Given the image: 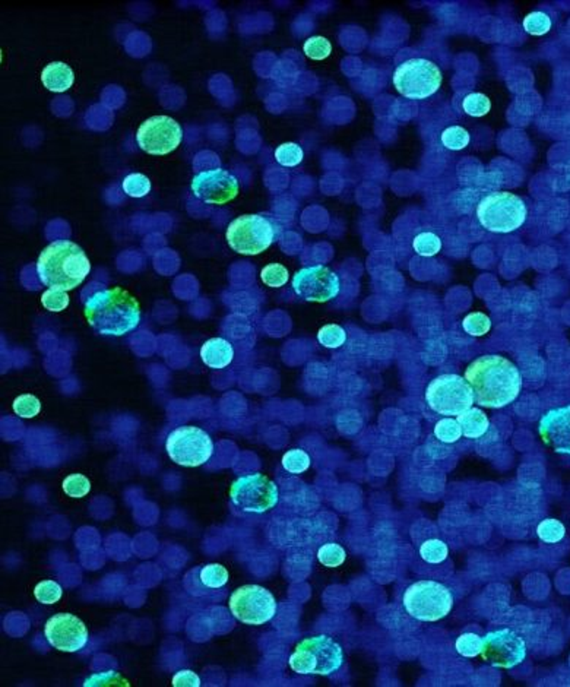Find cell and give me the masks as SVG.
Here are the masks:
<instances>
[{
    "mask_svg": "<svg viewBox=\"0 0 570 687\" xmlns=\"http://www.w3.org/2000/svg\"><path fill=\"white\" fill-rule=\"evenodd\" d=\"M475 403L484 408H503L520 396L522 374L506 357L488 354L478 357L465 370Z\"/></svg>",
    "mask_w": 570,
    "mask_h": 687,
    "instance_id": "6da1fadb",
    "label": "cell"
},
{
    "mask_svg": "<svg viewBox=\"0 0 570 687\" xmlns=\"http://www.w3.org/2000/svg\"><path fill=\"white\" fill-rule=\"evenodd\" d=\"M85 318L97 333L122 336L140 322V307L135 297L120 287L102 288L85 302Z\"/></svg>",
    "mask_w": 570,
    "mask_h": 687,
    "instance_id": "7a4b0ae2",
    "label": "cell"
},
{
    "mask_svg": "<svg viewBox=\"0 0 570 687\" xmlns=\"http://www.w3.org/2000/svg\"><path fill=\"white\" fill-rule=\"evenodd\" d=\"M35 271L46 287L71 291L86 278L91 262L80 246L62 239L50 243L42 252Z\"/></svg>",
    "mask_w": 570,
    "mask_h": 687,
    "instance_id": "3957f363",
    "label": "cell"
},
{
    "mask_svg": "<svg viewBox=\"0 0 570 687\" xmlns=\"http://www.w3.org/2000/svg\"><path fill=\"white\" fill-rule=\"evenodd\" d=\"M282 237V227L268 214H246L227 228L230 248L240 255H259Z\"/></svg>",
    "mask_w": 570,
    "mask_h": 687,
    "instance_id": "277c9868",
    "label": "cell"
},
{
    "mask_svg": "<svg viewBox=\"0 0 570 687\" xmlns=\"http://www.w3.org/2000/svg\"><path fill=\"white\" fill-rule=\"evenodd\" d=\"M344 663V652L328 634H316L307 638L295 646L290 657V667L299 674H316L331 676L338 671Z\"/></svg>",
    "mask_w": 570,
    "mask_h": 687,
    "instance_id": "5b68a950",
    "label": "cell"
},
{
    "mask_svg": "<svg viewBox=\"0 0 570 687\" xmlns=\"http://www.w3.org/2000/svg\"><path fill=\"white\" fill-rule=\"evenodd\" d=\"M526 205L522 198L511 192H495L477 206L480 224L491 231L506 235L520 228L526 219Z\"/></svg>",
    "mask_w": 570,
    "mask_h": 687,
    "instance_id": "8992f818",
    "label": "cell"
},
{
    "mask_svg": "<svg viewBox=\"0 0 570 687\" xmlns=\"http://www.w3.org/2000/svg\"><path fill=\"white\" fill-rule=\"evenodd\" d=\"M452 591L436 580H419L410 585L403 603L411 617L420 621H437L446 617L453 607Z\"/></svg>",
    "mask_w": 570,
    "mask_h": 687,
    "instance_id": "52a82bcc",
    "label": "cell"
},
{
    "mask_svg": "<svg viewBox=\"0 0 570 687\" xmlns=\"http://www.w3.org/2000/svg\"><path fill=\"white\" fill-rule=\"evenodd\" d=\"M429 407L445 417H458L475 403L471 385L459 374H440L425 391Z\"/></svg>",
    "mask_w": 570,
    "mask_h": 687,
    "instance_id": "ba28073f",
    "label": "cell"
},
{
    "mask_svg": "<svg viewBox=\"0 0 570 687\" xmlns=\"http://www.w3.org/2000/svg\"><path fill=\"white\" fill-rule=\"evenodd\" d=\"M165 449L173 462L187 468L203 465L214 453L211 436L196 425H181L168 434Z\"/></svg>",
    "mask_w": 570,
    "mask_h": 687,
    "instance_id": "9c48e42d",
    "label": "cell"
},
{
    "mask_svg": "<svg viewBox=\"0 0 570 687\" xmlns=\"http://www.w3.org/2000/svg\"><path fill=\"white\" fill-rule=\"evenodd\" d=\"M442 72L437 64L425 59H411L399 64L394 73V85L399 94L411 100H424L437 93L442 85Z\"/></svg>",
    "mask_w": 570,
    "mask_h": 687,
    "instance_id": "30bf717a",
    "label": "cell"
},
{
    "mask_svg": "<svg viewBox=\"0 0 570 687\" xmlns=\"http://www.w3.org/2000/svg\"><path fill=\"white\" fill-rule=\"evenodd\" d=\"M230 499L236 508L248 513H265L275 508L279 495L278 487L261 473L237 478L230 488Z\"/></svg>",
    "mask_w": 570,
    "mask_h": 687,
    "instance_id": "8fae6325",
    "label": "cell"
},
{
    "mask_svg": "<svg viewBox=\"0 0 570 687\" xmlns=\"http://www.w3.org/2000/svg\"><path fill=\"white\" fill-rule=\"evenodd\" d=\"M230 610L237 620L246 625L261 626L277 613L274 595L264 587L244 585L231 594Z\"/></svg>",
    "mask_w": 570,
    "mask_h": 687,
    "instance_id": "7c38bea8",
    "label": "cell"
},
{
    "mask_svg": "<svg viewBox=\"0 0 570 687\" xmlns=\"http://www.w3.org/2000/svg\"><path fill=\"white\" fill-rule=\"evenodd\" d=\"M293 290L306 302L327 303L340 294L341 282L332 269L315 265L297 272L293 278Z\"/></svg>",
    "mask_w": 570,
    "mask_h": 687,
    "instance_id": "4fadbf2b",
    "label": "cell"
},
{
    "mask_svg": "<svg viewBox=\"0 0 570 687\" xmlns=\"http://www.w3.org/2000/svg\"><path fill=\"white\" fill-rule=\"evenodd\" d=\"M481 657L493 667L513 668L525 659L526 643L511 629L488 632L483 639Z\"/></svg>",
    "mask_w": 570,
    "mask_h": 687,
    "instance_id": "5bb4252c",
    "label": "cell"
},
{
    "mask_svg": "<svg viewBox=\"0 0 570 687\" xmlns=\"http://www.w3.org/2000/svg\"><path fill=\"white\" fill-rule=\"evenodd\" d=\"M181 139L183 131L180 125L168 116H154L140 125L136 140L140 149L151 155H165L174 151Z\"/></svg>",
    "mask_w": 570,
    "mask_h": 687,
    "instance_id": "9a60e30c",
    "label": "cell"
},
{
    "mask_svg": "<svg viewBox=\"0 0 570 687\" xmlns=\"http://www.w3.org/2000/svg\"><path fill=\"white\" fill-rule=\"evenodd\" d=\"M44 634L48 643L63 652H77L88 642L84 621L71 613H59L47 620Z\"/></svg>",
    "mask_w": 570,
    "mask_h": 687,
    "instance_id": "2e32d148",
    "label": "cell"
},
{
    "mask_svg": "<svg viewBox=\"0 0 570 687\" xmlns=\"http://www.w3.org/2000/svg\"><path fill=\"white\" fill-rule=\"evenodd\" d=\"M195 198L208 205H224L239 193V178L227 170H212L196 174L192 180Z\"/></svg>",
    "mask_w": 570,
    "mask_h": 687,
    "instance_id": "e0dca14e",
    "label": "cell"
},
{
    "mask_svg": "<svg viewBox=\"0 0 570 687\" xmlns=\"http://www.w3.org/2000/svg\"><path fill=\"white\" fill-rule=\"evenodd\" d=\"M542 442L557 453L570 455V405L553 408L540 420Z\"/></svg>",
    "mask_w": 570,
    "mask_h": 687,
    "instance_id": "ac0fdd59",
    "label": "cell"
},
{
    "mask_svg": "<svg viewBox=\"0 0 570 687\" xmlns=\"http://www.w3.org/2000/svg\"><path fill=\"white\" fill-rule=\"evenodd\" d=\"M201 358L211 369H224L235 358V348L224 338H211L202 345Z\"/></svg>",
    "mask_w": 570,
    "mask_h": 687,
    "instance_id": "d6986e66",
    "label": "cell"
},
{
    "mask_svg": "<svg viewBox=\"0 0 570 687\" xmlns=\"http://www.w3.org/2000/svg\"><path fill=\"white\" fill-rule=\"evenodd\" d=\"M198 570V582H196V589L192 591V594L195 595H205L211 594L214 591H218L226 587V583L228 582V572L227 569L219 565V563H211L206 565Z\"/></svg>",
    "mask_w": 570,
    "mask_h": 687,
    "instance_id": "ffe728a7",
    "label": "cell"
},
{
    "mask_svg": "<svg viewBox=\"0 0 570 687\" xmlns=\"http://www.w3.org/2000/svg\"><path fill=\"white\" fill-rule=\"evenodd\" d=\"M42 81L44 86L53 93H64L68 91L75 81V75L71 66L62 62L48 63L42 73Z\"/></svg>",
    "mask_w": 570,
    "mask_h": 687,
    "instance_id": "44dd1931",
    "label": "cell"
},
{
    "mask_svg": "<svg viewBox=\"0 0 570 687\" xmlns=\"http://www.w3.org/2000/svg\"><path fill=\"white\" fill-rule=\"evenodd\" d=\"M457 420L462 429V434L466 439H480L488 432L490 427L488 417L480 408L471 407L470 410L459 414Z\"/></svg>",
    "mask_w": 570,
    "mask_h": 687,
    "instance_id": "7402d4cb",
    "label": "cell"
},
{
    "mask_svg": "<svg viewBox=\"0 0 570 687\" xmlns=\"http://www.w3.org/2000/svg\"><path fill=\"white\" fill-rule=\"evenodd\" d=\"M210 93L223 107H232L237 101V94L231 80L224 73L214 75L208 82Z\"/></svg>",
    "mask_w": 570,
    "mask_h": 687,
    "instance_id": "603a6c76",
    "label": "cell"
},
{
    "mask_svg": "<svg viewBox=\"0 0 570 687\" xmlns=\"http://www.w3.org/2000/svg\"><path fill=\"white\" fill-rule=\"evenodd\" d=\"M114 122V111L106 107L104 104H94L91 106L85 113V125L88 129L94 132H106L113 126Z\"/></svg>",
    "mask_w": 570,
    "mask_h": 687,
    "instance_id": "cb8c5ba5",
    "label": "cell"
},
{
    "mask_svg": "<svg viewBox=\"0 0 570 687\" xmlns=\"http://www.w3.org/2000/svg\"><path fill=\"white\" fill-rule=\"evenodd\" d=\"M125 50L129 56H132L135 59L145 57L152 50L151 37L144 31H132L126 37Z\"/></svg>",
    "mask_w": 570,
    "mask_h": 687,
    "instance_id": "d4e9b609",
    "label": "cell"
},
{
    "mask_svg": "<svg viewBox=\"0 0 570 687\" xmlns=\"http://www.w3.org/2000/svg\"><path fill=\"white\" fill-rule=\"evenodd\" d=\"M537 535L542 542L555 544L560 542L564 538L566 528L560 521L549 517V520H544L542 522L538 524Z\"/></svg>",
    "mask_w": 570,
    "mask_h": 687,
    "instance_id": "484cf974",
    "label": "cell"
},
{
    "mask_svg": "<svg viewBox=\"0 0 570 687\" xmlns=\"http://www.w3.org/2000/svg\"><path fill=\"white\" fill-rule=\"evenodd\" d=\"M123 192L131 198H144L151 192V181L140 173H132L125 177L122 183Z\"/></svg>",
    "mask_w": 570,
    "mask_h": 687,
    "instance_id": "4316f807",
    "label": "cell"
},
{
    "mask_svg": "<svg viewBox=\"0 0 570 687\" xmlns=\"http://www.w3.org/2000/svg\"><path fill=\"white\" fill-rule=\"evenodd\" d=\"M318 341L325 348H340L347 341V332L342 327L329 323V325H325L319 329Z\"/></svg>",
    "mask_w": 570,
    "mask_h": 687,
    "instance_id": "83f0119b",
    "label": "cell"
},
{
    "mask_svg": "<svg viewBox=\"0 0 570 687\" xmlns=\"http://www.w3.org/2000/svg\"><path fill=\"white\" fill-rule=\"evenodd\" d=\"M414 252L420 256L430 257L442 250V240L434 232H421L412 241Z\"/></svg>",
    "mask_w": 570,
    "mask_h": 687,
    "instance_id": "f1b7e54d",
    "label": "cell"
},
{
    "mask_svg": "<svg viewBox=\"0 0 570 687\" xmlns=\"http://www.w3.org/2000/svg\"><path fill=\"white\" fill-rule=\"evenodd\" d=\"M434 436L443 443H455L461 439L462 429L455 419H443L434 425Z\"/></svg>",
    "mask_w": 570,
    "mask_h": 687,
    "instance_id": "f546056e",
    "label": "cell"
},
{
    "mask_svg": "<svg viewBox=\"0 0 570 687\" xmlns=\"http://www.w3.org/2000/svg\"><path fill=\"white\" fill-rule=\"evenodd\" d=\"M282 466L291 474H302L309 470L310 457L303 449H290L282 457Z\"/></svg>",
    "mask_w": 570,
    "mask_h": 687,
    "instance_id": "4dcf8cb0",
    "label": "cell"
},
{
    "mask_svg": "<svg viewBox=\"0 0 570 687\" xmlns=\"http://www.w3.org/2000/svg\"><path fill=\"white\" fill-rule=\"evenodd\" d=\"M14 412L21 419H33L38 416L42 411V403L40 399L31 394H24L15 398L14 401Z\"/></svg>",
    "mask_w": 570,
    "mask_h": 687,
    "instance_id": "1f68e13d",
    "label": "cell"
},
{
    "mask_svg": "<svg viewBox=\"0 0 570 687\" xmlns=\"http://www.w3.org/2000/svg\"><path fill=\"white\" fill-rule=\"evenodd\" d=\"M160 102L167 110L177 111L185 106L186 93L183 88L177 85H165L160 91Z\"/></svg>",
    "mask_w": 570,
    "mask_h": 687,
    "instance_id": "d6a6232c",
    "label": "cell"
},
{
    "mask_svg": "<svg viewBox=\"0 0 570 687\" xmlns=\"http://www.w3.org/2000/svg\"><path fill=\"white\" fill-rule=\"evenodd\" d=\"M62 487L69 497L81 499L91 491V482L82 474H71L63 479Z\"/></svg>",
    "mask_w": 570,
    "mask_h": 687,
    "instance_id": "836d02e7",
    "label": "cell"
},
{
    "mask_svg": "<svg viewBox=\"0 0 570 687\" xmlns=\"http://www.w3.org/2000/svg\"><path fill=\"white\" fill-rule=\"evenodd\" d=\"M304 152L299 144L287 142L275 149V160L284 167H295L303 161Z\"/></svg>",
    "mask_w": 570,
    "mask_h": 687,
    "instance_id": "e575fe53",
    "label": "cell"
},
{
    "mask_svg": "<svg viewBox=\"0 0 570 687\" xmlns=\"http://www.w3.org/2000/svg\"><path fill=\"white\" fill-rule=\"evenodd\" d=\"M272 21L268 14H256V15H248L241 18L239 24V31L243 35H250V34H261L265 31L270 30Z\"/></svg>",
    "mask_w": 570,
    "mask_h": 687,
    "instance_id": "d590c367",
    "label": "cell"
},
{
    "mask_svg": "<svg viewBox=\"0 0 570 687\" xmlns=\"http://www.w3.org/2000/svg\"><path fill=\"white\" fill-rule=\"evenodd\" d=\"M318 559H319V562L323 566H327V567H338V566H341L345 562L347 553L340 546V544L328 542V544H325V546H322L319 549Z\"/></svg>",
    "mask_w": 570,
    "mask_h": 687,
    "instance_id": "8d00e7d4",
    "label": "cell"
},
{
    "mask_svg": "<svg viewBox=\"0 0 570 687\" xmlns=\"http://www.w3.org/2000/svg\"><path fill=\"white\" fill-rule=\"evenodd\" d=\"M448 553H449L448 546L440 540H429V541H425L420 547L421 559L427 563H432V565H437V563H442L443 560H446Z\"/></svg>",
    "mask_w": 570,
    "mask_h": 687,
    "instance_id": "74e56055",
    "label": "cell"
},
{
    "mask_svg": "<svg viewBox=\"0 0 570 687\" xmlns=\"http://www.w3.org/2000/svg\"><path fill=\"white\" fill-rule=\"evenodd\" d=\"M462 328L471 336H484L491 329V320L481 312H472L462 320Z\"/></svg>",
    "mask_w": 570,
    "mask_h": 687,
    "instance_id": "f35d334b",
    "label": "cell"
},
{
    "mask_svg": "<svg viewBox=\"0 0 570 687\" xmlns=\"http://www.w3.org/2000/svg\"><path fill=\"white\" fill-rule=\"evenodd\" d=\"M462 109L466 114L472 116V118H483V116H486L490 111L491 101L487 95L481 93H472L465 97L462 102Z\"/></svg>",
    "mask_w": 570,
    "mask_h": 687,
    "instance_id": "ab89813d",
    "label": "cell"
},
{
    "mask_svg": "<svg viewBox=\"0 0 570 687\" xmlns=\"http://www.w3.org/2000/svg\"><path fill=\"white\" fill-rule=\"evenodd\" d=\"M62 587L55 580H42L34 588V597L42 604H56L62 598Z\"/></svg>",
    "mask_w": 570,
    "mask_h": 687,
    "instance_id": "60d3db41",
    "label": "cell"
},
{
    "mask_svg": "<svg viewBox=\"0 0 570 687\" xmlns=\"http://www.w3.org/2000/svg\"><path fill=\"white\" fill-rule=\"evenodd\" d=\"M524 28L531 35H544L551 30V19L541 10L531 12L524 19Z\"/></svg>",
    "mask_w": 570,
    "mask_h": 687,
    "instance_id": "b9f144b4",
    "label": "cell"
},
{
    "mask_svg": "<svg viewBox=\"0 0 570 687\" xmlns=\"http://www.w3.org/2000/svg\"><path fill=\"white\" fill-rule=\"evenodd\" d=\"M261 144L262 139L255 129H243V131H237L236 148L243 155H255L259 151V148H261Z\"/></svg>",
    "mask_w": 570,
    "mask_h": 687,
    "instance_id": "7bdbcfd3",
    "label": "cell"
},
{
    "mask_svg": "<svg viewBox=\"0 0 570 687\" xmlns=\"http://www.w3.org/2000/svg\"><path fill=\"white\" fill-rule=\"evenodd\" d=\"M442 144L452 151H461L470 144V134L461 126H450L442 134Z\"/></svg>",
    "mask_w": 570,
    "mask_h": 687,
    "instance_id": "ee69618b",
    "label": "cell"
},
{
    "mask_svg": "<svg viewBox=\"0 0 570 687\" xmlns=\"http://www.w3.org/2000/svg\"><path fill=\"white\" fill-rule=\"evenodd\" d=\"M85 687H129V683L126 679H123L118 671H102L97 672L94 676H91L85 680L84 683Z\"/></svg>",
    "mask_w": 570,
    "mask_h": 687,
    "instance_id": "f6af8a7d",
    "label": "cell"
},
{
    "mask_svg": "<svg viewBox=\"0 0 570 687\" xmlns=\"http://www.w3.org/2000/svg\"><path fill=\"white\" fill-rule=\"evenodd\" d=\"M457 651L465 658H474L481 654L483 638L475 633H463L457 639Z\"/></svg>",
    "mask_w": 570,
    "mask_h": 687,
    "instance_id": "bcb514c9",
    "label": "cell"
},
{
    "mask_svg": "<svg viewBox=\"0 0 570 687\" xmlns=\"http://www.w3.org/2000/svg\"><path fill=\"white\" fill-rule=\"evenodd\" d=\"M262 281L272 288H279L288 281V271L281 264H269L261 272Z\"/></svg>",
    "mask_w": 570,
    "mask_h": 687,
    "instance_id": "7dc6e473",
    "label": "cell"
},
{
    "mask_svg": "<svg viewBox=\"0 0 570 687\" xmlns=\"http://www.w3.org/2000/svg\"><path fill=\"white\" fill-rule=\"evenodd\" d=\"M304 55L312 60H325L332 51V46L325 37H312L304 43Z\"/></svg>",
    "mask_w": 570,
    "mask_h": 687,
    "instance_id": "c3c4849f",
    "label": "cell"
},
{
    "mask_svg": "<svg viewBox=\"0 0 570 687\" xmlns=\"http://www.w3.org/2000/svg\"><path fill=\"white\" fill-rule=\"evenodd\" d=\"M205 25L208 35L214 38V40H218V38H221L227 31V17L223 10L212 9L211 12H208V15L205 17Z\"/></svg>",
    "mask_w": 570,
    "mask_h": 687,
    "instance_id": "681fc988",
    "label": "cell"
},
{
    "mask_svg": "<svg viewBox=\"0 0 570 687\" xmlns=\"http://www.w3.org/2000/svg\"><path fill=\"white\" fill-rule=\"evenodd\" d=\"M42 303L47 310H50V312L57 313V312H62V310L68 307L69 295L66 294V291H63V290L48 288L42 295Z\"/></svg>",
    "mask_w": 570,
    "mask_h": 687,
    "instance_id": "f907efd6",
    "label": "cell"
},
{
    "mask_svg": "<svg viewBox=\"0 0 570 687\" xmlns=\"http://www.w3.org/2000/svg\"><path fill=\"white\" fill-rule=\"evenodd\" d=\"M219 167H221V161H219L218 154L210 149L199 151L195 155V158H193V170L198 172V174L203 172L218 170Z\"/></svg>",
    "mask_w": 570,
    "mask_h": 687,
    "instance_id": "816d5d0a",
    "label": "cell"
},
{
    "mask_svg": "<svg viewBox=\"0 0 570 687\" xmlns=\"http://www.w3.org/2000/svg\"><path fill=\"white\" fill-rule=\"evenodd\" d=\"M126 102L125 89L119 85H107L101 93V104L110 110H119Z\"/></svg>",
    "mask_w": 570,
    "mask_h": 687,
    "instance_id": "f5cc1de1",
    "label": "cell"
},
{
    "mask_svg": "<svg viewBox=\"0 0 570 687\" xmlns=\"http://www.w3.org/2000/svg\"><path fill=\"white\" fill-rule=\"evenodd\" d=\"M50 109H51V113L57 116V118L66 119V118H69V116H72V113L75 110V102L72 101V98H69L66 95H60V97H56L53 101H51Z\"/></svg>",
    "mask_w": 570,
    "mask_h": 687,
    "instance_id": "db71d44e",
    "label": "cell"
},
{
    "mask_svg": "<svg viewBox=\"0 0 570 687\" xmlns=\"http://www.w3.org/2000/svg\"><path fill=\"white\" fill-rule=\"evenodd\" d=\"M172 684L174 687H199L201 679L195 671L181 670V671H177L173 676Z\"/></svg>",
    "mask_w": 570,
    "mask_h": 687,
    "instance_id": "11a10c76",
    "label": "cell"
},
{
    "mask_svg": "<svg viewBox=\"0 0 570 687\" xmlns=\"http://www.w3.org/2000/svg\"><path fill=\"white\" fill-rule=\"evenodd\" d=\"M275 62V57L272 53H268V51H262V53H259L255 60H253V68L256 71V73L259 76H262V77H268L269 73H270V68H272V63Z\"/></svg>",
    "mask_w": 570,
    "mask_h": 687,
    "instance_id": "9f6ffc18",
    "label": "cell"
},
{
    "mask_svg": "<svg viewBox=\"0 0 570 687\" xmlns=\"http://www.w3.org/2000/svg\"><path fill=\"white\" fill-rule=\"evenodd\" d=\"M255 127H257L256 119H253L252 116H249V114L241 116V118H239L236 122V131H243V129H255Z\"/></svg>",
    "mask_w": 570,
    "mask_h": 687,
    "instance_id": "6f0895ef",
    "label": "cell"
}]
</instances>
